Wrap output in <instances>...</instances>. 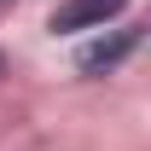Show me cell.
<instances>
[{"label": "cell", "instance_id": "cell-1", "mask_svg": "<svg viewBox=\"0 0 151 151\" xmlns=\"http://www.w3.org/2000/svg\"><path fill=\"white\" fill-rule=\"evenodd\" d=\"M116 12H128V0H64L52 12V35H76V29H105Z\"/></svg>", "mask_w": 151, "mask_h": 151}, {"label": "cell", "instance_id": "cell-2", "mask_svg": "<svg viewBox=\"0 0 151 151\" xmlns=\"http://www.w3.org/2000/svg\"><path fill=\"white\" fill-rule=\"evenodd\" d=\"M134 47H139V29H122V35H111V41H99V47H87V52H81V70H87V76H105V70H116Z\"/></svg>", "mask_w": 151, "mask_h": 151}]
</instances>
